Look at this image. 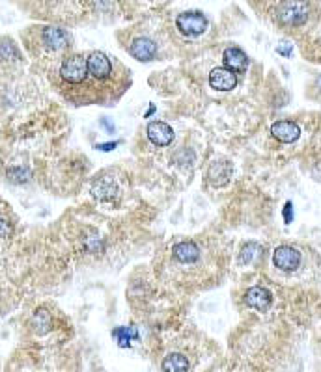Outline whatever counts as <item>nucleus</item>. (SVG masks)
<instances>
[{
	"label": "nucleus",
	"instance_id": "nucleus-12",
	"mask_svg": "<svg viewBox=\"0 0 321 372\" xmlns=\"http://www.w3.org/2000/svg\"><path fill=\"white\" fill-rule=\"evenodd\" d=\"M131 54L140 62H149L154 60L155 54H157V45H155L151 40H146V38H138V40L133 41L131 45Z\"/></svg>",
	"mask_w": 321,
	"mask_h": 372
},
{
	"label": "nucleus",
	"instance_id": "nucleus-15",
	"mask_svg": "<svg viewBox=\"0 0 321 372\" xmlns=\"http://www.w3.org/2000/svg\"><path fill=\"white\" fill-rule=\"evenodd\" d=\"M172 254L179 263H195L200 257V249H198V246L195 242L185 240V242H179L174 246Z\"/></svg>",
	"mask_w": 321,
	"mask_h": 372
},
{
	"label": "nucleus",
	"instance_id": "nucleus-8",
	"mask_svg": "<svg viewBox=\"0 0 321 372\" xmlns=\"http://www.w3.org/2000/svg\"><path fill=\"white\" fill-rule=\"evenodd\" d=\"M209 86L217 91H230L237 86V75L226 68L213 69L209 75Z\"/></svg>",
	"mask_w": 321,
	"mask_h": 372
},
{
	"label": "nucleus",
	"instance_id": "nucleus-7",
	"mask_svg": "<svg viewBox=\"0 0 321 372\" xmlns=\"http://www.w3.org/2000/svg\"><path fill=\"white\" fill-rule=\"evenodd\" d=\"M148 138L154 141L155 146L167 147L172 144L174 140V130L172 127L165 121H151L148 125Z\"/></svg>",
	"mask_w": 321,
	"mask_h": 372
},
{
	"label": "nucleus",
	"instance_id": "nucleus-9",
	"mask_svg": "<svg viewBox=\"0 0 321 372\" xmlns=\"http://www.w3.org/2000/svg\"><path fill=\"white\" fill-rule=\"evenodd\" d=\"M223 62L226 65V69H230L232 73H243L248 68L247 54L241 51V49H235V47H230V49L224 51Z\"/></svg>",
	"mask_w": 321,
	"mask_h": 372
},
{
	"label": "nucleus",
	"instance_id": "nucleus-18",
	"mask_svg": "<svg viewBox=\"0 0 321 372\" xmlns=\"http://www.w3.org/2000/svg\"><path fill=\"white\" fill-rule=\"evenodd\" d=\"M13 235V220L6 210L0 209V244L10 240Z\"/></svg>",
	"mask_w": 321,
	"mask_h": 372
},
{
	"label": "nucleus",
	"instance_id": "nucleus-17",
	"mask_svg": "<svg viewBox=\"0 0 321 372\" xmlns=\"http://www.w3.org/2000/svg\"><path fill=\"white\" fill-rule=\"evenodd\" d=\"M92 194L98 199H101V201H107V199H112L116 196V186L107 179L98 180V183L94 185Z\"/></svg>",
	"mask_w": 321,
	"mask_h": 372
},
{
	"label": "nucleus",
	"instance_id": "nucleus-22",
	"mask_svg": "<svg viewBox=\"0 0 321 372\" xmlns=\"http://www.w3.org/2000/svg\"><path fill=\"white\" fill-rule=\"evenodd\" d=\"M278 52L284 54V56H290V54H292V45H290V43H282V45L278 47Z\"/></svg>",
	"mask_w": 321,
	"mask_h": 372
},
{
	"label": "nucleus",
	"instance_id": "nucleus-5",
	"mask_svg": "<svg viewBox=\"0 0 321 372\" xmlns=\"http://www.w3.org/2000/svg\"><path fill=\"white\" fill-rule=\"evenodd\" d=\"M88 62V73L92 75L94 79L98 80H105L109 79V75L112 73V63H110L109 56L103 54V52H92L88 54L87 58Z\"/></svg>",
	"mask_w": 321,
	"mask_h": 372
},
{
	"label": "nucleus",
	"instance_id": "nucleus-24",
	"mask_svg": "<svg viewBox=\"0 0 321 372\" xmlns=\"http://www.w3.org/2000/svg\"><path fill=\"white\" fill-rule=\"evenodd\" d=\"M6 302V288L0 285V311H2V304Z\"/></svg>",
	"mask_w": 321,
	"mask_h": 372
},
{
	"label": "nucleus",
	"instance_id": "nucleus-10",
	"mask_svg": "<svg viewBox=\"0 0 321 372\" xmlns=\"http://www.w3.org/2000/svg\"><path fill=\"white\" fill-rule=\"evenodd\" d=\"M271 134L275 136L276 140L284 141V144H292L299 138L301 134V129H299L297 123L293 121H276L271 127Z\"/></svg>",
	"mask_w": 321,
	"mask_h": 372
},
{
	"label": "nucleus",
	"instance_id": "nucleus-6",
	"mask_svg": "<svg viewBox=\"0 0 321 372\" xmlns=\"http://www.w3.org/2000/svg\"><path fill=\"white\" fill-rule=\"evenodd\" d=\"M273 263H275L276 268H281V270L292 272L295 270L299 263H301V254H299L295 248H292V246H281V248H276L275 254H273Z\"/></svg>",
	"mask_w": 321,
	"mask_h": 372
},
{
	"label": "nucleus",
	"instance_id": "nucleus-19",
	"mask_svg": "<svg viewBox=\"0 0 321 372\" xmlns=\"http://www.w3.org/2000/svg\"><path fill=\"white\" fill-rule=\"evenodd\" d=\"M260 254H262V246H258L256 242H251V244H247L245 248L241 249L239 261L243 263V265H247V263H251V261L256 259Z\"/></svg>",
	"mask_w": 321,
	"mask_h": 372
},
{
	"label": "nucleus",
	"instance_id": "nucleus-16",
	"mask_svg": "<svg viewBox=\"0 0 321 372\" xmlns=\"http://www.w3.org/2000/svg\"><path fill=\"white\" fill-rule=\"evenodd\" d=\"M52 326V318L49 315V311L45 309H38L32 316V327H34V332L38 335H45Z\"/></svg>",
	"mask_w": 321,
	"mask_h": 372
},
{
	"label": "nucleus",
	"instance_id": "nucleus-13",
	"mask_svg": "<svg viewBox=\"0 0 321 372\" xmlns=\"http://www.w3.org/2000/svg\"><path fill=\"white\" fill-rule=\"evenodd\" d=\"M160 369H163V372H189L191 361L187 355L174 352L160 361Z\"/></svg>",
	"mask_w": 321,
	"mask_h": 372
},
{
	"label": "nucleus",
	"instance_id": "nucleus-14",
	"mask_svg": "<svg viewBox=\"0 0 321 372\" xmlns=\"http://www.w3.org/2000/svg\"><path fill=\"white\" fill-rule=\"evenodd\" d=\"M230 175H232V166H230V162H226V160L221 162V160H218V162L211 164V168L207 171V179H209L211 185L221 186L228 183Z\"/></svg>",
	"mask_w": 321,
	"mask_h": 372
},
{
	"label": "nucleus",
	"instance_id": "nucleus-23",
	"mask_svg": "<svg viewBox=\"0 0 321 372\" xmlns=\"http://www.w3.org/2000/svg\"><path fill=\"white\" fill-rule=\"evenodd\" d=\"M116 146H118L116 141H110V144H101V146H98V149H101V151H110V149H114Z\"/></svg>",
	"mask_w": 321,
	"mask_h": 372
},
{
	"label": "nucleus",
	"instance_id": "nucleus-21",
	"mask_svg": "<svg viewBox=\"0 0 321 372\" xmlns=\"http://www.w3.org/2000/svg\"><path fill=\"white\" fill-rule=\"evenodd\" d=\"M284 220H286V224H292L293 220V205L288 201L286 207H284Z\"/></svg>",
	"mask_w": 321,
	"mask_h": 372
},
{
	"label": "nucleus",
	"instance_id": "nucleus-25",
	"mask_svg": "<svg viewBox=\"0 0 321 372\" xmlns=\"http://www.w3.org/2000/svg\"><path fill=\"white\" fill-rule=\"evenodd\" d=\"M320 86H321V79H320Z\"/></svg>",
	"mask_w": 321,
	"mask_h": 372
},
{
	"label": "nucleus",
	"instance_id": "nucleus-20",
	"mask_svg": "<svg viewBox=\"0 0 321 372\" xmlns=\"http://www.w3.org/2000/svg\"><path fill=\"white\" fill-rule=\"evenodd\" d=\"M114 337L118 339L120 346H129L131 339H137V330H129V327H118L114 332Z\"/></svg>",
	"mask_w": 321,
	"mask_h": 372
},
{
	"label": "nucleus",
	"instance_id": "nucleus-2",
	"mask_svg": "<svg viewBox=\"0 0 321 372\" xmlns=\"http://www.w3.org/2000/svg\"><path fill=\"white\" fill-rule=\"evenodd\" d=\"M58 75L64 84L79 86L88 79V62L82 54H69L62 60Z\"/></svg>",
	"mask_w": 321,
	"mask_h": 372
},
{
	"label": "nucleus",
	"instance_id": "nucleus-11",
	"mask_svg": "<svg viewBox=\"0 0 321 372\" xmlns=\"http://www.w3.org/2000/svg\"><path fill=\"white\" fill-rule=\"evenodd\" d=\"M245 302H247V305H251L253 309L265 311L269 309L271 302H273V296H271V293L267 288L253 287L247 294H245Z\"/></svg>",
	"mask_w": 321,
	"mask_h": 372
},
{
	"label": "nucleus",
	"instance_id": "nucleus-4",
	"mask_svg": "<svg viewBox=\"0 0 321 372\" xmlns=\"http://www.w3.org/2000/svg\"><path fill=\"white\" fill-rule=\"evenodd\" d=\"M178 29L187 36H200L207 30V19L202 13L185 12L178 17Z\"/></svg>",
	"mask_w": 321,
	"mask_h": 372
},
{
	"label": "nucleus",
	"instance_id": "nucleus-3",
	"mask_svg": "<svg viewBox=\"0 0 321 372\" xmlns=\"http://www.w3.org/2000/svg\"><path fill=\"white\" fill-rule=\"evenodd\" d=\"M308 4H304V2H284L278 8V19L284 24L299 26L308 19Z\"/></svg>",
	"mask_w": 321,
	"mask_h": 372
},
{
	"label": "nucleus",
	"instance_id": "nucleus-1",
	"mask_svg": "<svg viewBox=\"0 0 321 372\" xmlns=\"http://www.w3.org/2000/svg\"><path fill=\"white\" fill-rule=\"evenodd\" d=\"M30 30L29 49L36 54H62L71 47V36L60 26H36Z\"/></svg>",
	"mask_w": 321,
	"mask_h": 372
}]
</instances>
